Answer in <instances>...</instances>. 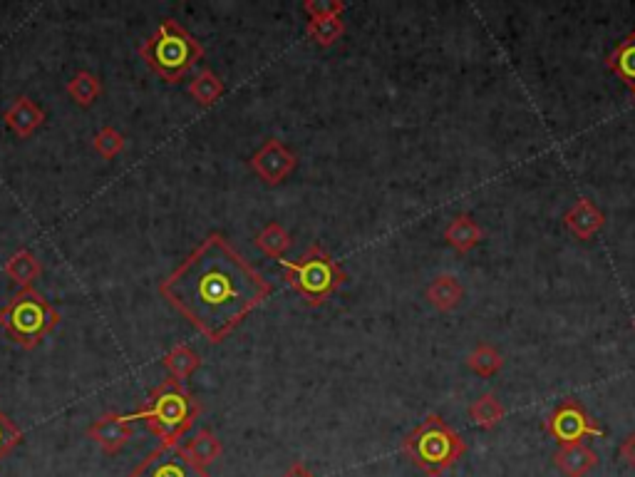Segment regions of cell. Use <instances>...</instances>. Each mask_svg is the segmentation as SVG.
<instances>
[{
  "instance_id": "cell-1",
  "label": "cell",
  "mask_w": 635,
  "mask_h": 477,
  "mask_svg": "<svg viewBox=\"0 0 635 477\" xmlns=\"http://www.w3.org/2000/svg\"><path fill=\"white\" fill-rule=\"evenodd\" d=\"M271 284L221 232H211L159 284V294L211 343L229 338L271 296Z\"/></svg>"
},
{
  "instance_id": "cell-2",
  "label": "cell",
  "mask_w": 635,
  "mask_h": 477,
  "mask_svg": "<svg viewBox=\"0 0 635 477\" xmlns=\"http://www.w3.org/2000/svg\"><path fill=\"white\" fill-rule=\"evenodd\" d=\"M201 413V405L177 378L167 376L157 388L149 391L147 400L139 405L129 420L147 423V428L162 440L164 445H179L184 435L189 433L191 425L196 423Z\"/></svg>"
},
{
  "instance_id": "cell-3",
  "label": "cell",
  "mask_w": 635,
  "mask_h": 477,
  "mask_svg": "<svg viewBox=\"0 0 635 477\" xmlns=\"http://www.w3.org/2000/svg\"><path fill=\"white\" fill-rule=\"evenodd\" d=\"M142 63L164 82H182L204 58V45L174 18H164L152 35L139 45Z\"/></svg>"
},
{
  "instance_id": "cell-4",
  "label": "cell",
  "mask_w": 635,
  "mask_h": 477,
  "mask_svg": "<svg viewBox=\"0 0 635 477\" xmlns=\"http://www.w3.org/2000/svg\"><path fill=\"white\" fill-rule=\"evenodd\" d=\"M405 458L430 477L445 475L467 453V443L454 428H449L442 415L430 413L415 430L402 438Z\"/></svg>"
},
{
  "instance_id": "cell-5",
  "label": "cell",
  "mask_w": 635,
  "mask_h": 477,
  "mask_svg": "<svg viewBox=\"0 0 635 477\" xmlns=\"http://www.w3.org/2000/svg\"><path fill=\"white\" fill-rule=\"evenodd\" d=\"M278 264H281L283 274H286V284L311 309L323 306L348 281V274L343 271V266L320 244L308 246L298 259H281Z\"/></svg>"
},
{
  "instance_id": "cell-6",
  "label": "cell",
  "mask_w": 635,
  "mask_h": 477,
  "mask_svg": "<svg viewBox=\"0 0 635 477\" xmlns=\"http://www.w3.org/2000/svg\"><path fill=\"white\" fill-rule=\"evenodd\" d=\"M60 321H63L60 311L33 286L20 289L0 309V328L15 346L25 348V351L38 348L60 326Z\"/></svg>"
},
{
  "instance_id": "cell-7",
  "label": "cell",
  "mask_w": 635,
  "mask_h": 477,
  "mask_svg": "<svg viewBox=\"0 0 635 477\" xmlns=\"http://www.w3.org/2000/svg\"><path fill=\"white\" fill-rule=\"evenodd\" d=\"M546 433L559 445H576L583 438H601V435H606L601 425L593 423L581 400L576 398H564L556 405L554 413L546 418Z\"/></svg>"
},
{
  "instance_id": "cell-8",
  "label": "cell",
  "mask_w": 635,
  "mask_h": 477,
  "mask_svg": "<svg viewBox=\"0 0 635 477\" xmlns=\"http://www.w3.org/2000/svg\"><path fill=\"white\" fill-rule=\"evenodd\" d=\"M127 477H211L209 468L189 458L184 445H159Z\"/></svg>"
},
{
  "instance_id": "cell-9",
  "label": "cell",
  "mask_w": 635,
  "mask_h": 477,
  "mask_svg": "<svg viewBox=\"0 0 635 477\" xmlns=\"http://www.w3.org/2000/svg\"><path fill=\"white\" fill-rule=\"evenodd\" d=\"M249 167L254 169V174L263 184L278 187V184L286 182L298 169V155L291 147L283 145L281 140L271 137V140L263 142L254 155H251Z\"/></svg>"
},
{
  "instance_id": "cell-10",
  "label": "cell",
  "mask_w": 635,
  "mask_h": 477,
  "mask_svg": "<svg viewBox=\"0 0 635 477\" xmlns=\"http://www.w3.org/2000/svg\"><path fill=\"white\" fill-rule=\"evenodd\" d=\"M134 435L129 413H107L87 428V438L95 440L107 455H117Z\"/></svg>"
},
{
  "instance_id": "cell-11",
  "label": "cell",
  "mask_w": 635,
  "mask_h": 477,
  "mask_svg": "<svg viewBox=\"0 0 635 477\" xmlns=\"http://www.w3.org/2000/svg\"><path fill=\"white\" fill-rule=\"evenodd\" d=\"M3 122L15 137H20V140H28L30 135H35V132H38L40 127L45 125V112H43V107L38 105V102L30 100V97H25V95H20V97H15L13 102H10V107H5Z\"/></svg>"
},
{
  "instance_id": "cell-12",
  "label": "cell",
  "mask_w": 635,
  "mask_h": 477,
  "mask_svg": "<svg viewBox=\"0 0 635 477\" xmlns=\"http://www.w3.org/2000/svg\"><path fill=\"white\" fill-rule=\"evenodd\" d=\"M564 224L573 237L588 241L601 232L603 224H606V217H603V212L591 202V199L583 197L564 214Z\"/></svg>"
},
{
  "instance_id": "cell-13",
  "label": "cell",
  "mask_w": 635,
  "mask_h": 477,
  "mask_svg": "<svg viewBox=\"0 0 635 477\" xmlns=\"http://www.w3.org/2000/svg\"><path fill=\"white\" fill-rule=\"evenodd\" d=\"M554 465L566 477H583L598 468V455L588 445H559L554 453Z\"/></svg>"
},
{
  "instance_id": "cell-14",
  "label": "cell",
  "mask_w": 635,
  "mask_h": 477,
  "mask_svg": "<svg viewBox=\"0 0 635 477\" xmlns=\"http://www.w3.org/2000/svg\"><path fill=\"white\" fill-rule=\"evenodd\" d=\"M43 274V264L35 256V251L30 249H18L15 254H10V259L5 261V276L13 281L18 289H30L33 281L40 279Z\"/></svg>"
},
{
  "instance_id": "cell-15",
  "label": "cell",
  "mask_w": 635,
  "mask_h": 477,
  "mask_svg": "<svg viewBox=\"0 0 635 477\" xmlns=\"http://www.w3.org/2000/svg\"><path fill=\"white\" fill-rule=\"evenodd\" d=\"M482 237H484L482 227H479L469 214H459V217H454L445 229L447 244L452 246L454 251H459V254H469V251L482 241Z\"/></svg>"
},
{
  "instance_id": "cell-16",
  "label": "cell",
  "mask_w": 635,
  "mask_h": 477,
  "mask_svg": "<svg viewBox=\"0 0 635 477\" xmlns=\"http://www.w3.org/2000/svg\"><path fill=\"white\" fill-rule=\"evenodd\" d=\"M425 296L437 311L447 314V311L457 309L459 301H462V296H464V289H462V284L454 279V276L442 274V276H437V279H432V284L427 286Z\"/></svg>"
},
{
  "instance_id": "cell-17",
  "label": "cell",
  "mask_w": 635,
  "mask_h": 477,
  "mask_svg": "<svg viewBox=\"0 0 635 477\" xmlns=\"http://www.w3.org/2000/svg\"><path fill=\"white\" fill-rule=\"evenodd\" d=\"M184 450H187L189 458L194 460V463H199L201 468H209L211 463H216V460L221 458V450L224 448H221V440L216 438L214 430L201 428L187 440Z\"/></svg>"
},
{
  "instance_id": "cell-18",
  "label": "cell",
  "mask_w": 635,
  "mask_h": 477,
  "mask_svg": "<svg viewBox=\"0 0 635 477\" xmlns=\"http://www.w3.org/2000/svg\"><path fill=\"white\" fill-rule=\"evenodd\" d=\"M162 366L167 368L169 376L177 378V381L182 383L199 371L201 356L194 351V348L187 346V343H179V346H174L172 351L162 358Z\"/></svg>"
},
{
  "instance_id": "cell-19",
  "label": "cell",
  "mask_w": 635,
  "mask_h": 477,
  "mask_svg": "<svg viewBox=\"0 0 635 477\" xmlns=\"http://www.w3.org/2000/svg\"><path fill=\"white\" fill-rule=\"evenodd\" d=\"M67 95L77 107H92L102 95V80L90 70H77L67 82Z\"/></svg>"
},
{
  "instance_id": "cell-20",
  "label": "cell",
  "mask_w": 635,
  "mask_h": 477,
  "mask_svg": "<svg viewBox=\"0 0 635 477\" xmlns=\"http://www.w3.org/2000/svg\"><path fill=\"white\" fill-rule=\"evenodd\" d=\"M469 418H472V423L477 425V428L492 430L507 418V408H504L502 400L494 398L492 393H484L482 398H477L469 405Z\"/></svg>"
},
{
  "instance_id": "cell-21",
  "label": "cell",
  "mask_w": 635,
  "mask_h": 477,
  "mask_svg": "<svg viewBox=\"0 0 635 477\" xmlns=\"http://www.w3.org/2000/svg\"><path fill=\"white\" fill-rule=\"evenodd\" d=\"M226 87L224 80L214 73V70L204 68L201 73H196V78L189 82V95L199 102L201 107H211L224 97Z\"/></svg>"
},
{
  "instance_id": "cell-22",
  "label": "cell",
  "mask_w": 635,
  "mask_h": 477,
  "mask_svg": "<svg viewBox=\"0 0 635 477\" xmlns=\"http://www.w3.org/2000/svg\"><path fill=\"white\" fill-rule=\"evenodd\" d=\"M254 241L261 254H266L268 259H276V261H281L283 256H286V251L291 249V234H288L286 227L278 222L266 224V227L256 234Z\"/></svg>"
},
{
  "instance_id": "cell-23",
  "label": "cell",
  "mask_w": 635,
  "mask_h": 477,
  "mask_svg": "<svg viewBox=\"0 0 635 477\" xmlns=\"http://www.w3.org/2000/svg\"><path fill=\"white\" fill-rule=\"evenodd\" d=\"M608 68L635 92V30L608 58Z\"/></svg>"
},
{
  "instance_id": "cell-24",
  "label": "cell",
  "mask_w": 635,
  "mask_h": 477,
  "mask_svg": "<svg viewBox=\"0 0 635 477\" xmlns=\"http://www.w3.org/2000/svg\"><path fill=\"white\" fill-rule=\"evenodd\" d=\"M467 366L469 371H474L477 376L492 378L504 368V356L497 351V348L489 346V343H479V346L469 353Z\"/></svg>"
},
{
  "instance_id": "cell-25",
  "label": "cell",
  "mask_w": 635,
  "mask_h": 477,
  "mask_svg": "<svg viewBox=\"0 0 635 477\" xmlns=\"http://www.w3.org/2000/svg\"><path fill=\"white\" fill-rule=\"evenodd\" d=\"M345 33L343 18H330V20H308L306 35L320 48H333Z\"/></svg>"
},
{
  "instance_id": "cell-26",
  "label": "cell",
  "mask_w": 635,
  "mask_h": 477,
  "mask_svg": "<svg viewBox=\"0 0 635 477\" xmlns=\"http://www.w3.org/2000/svg\"><path fill=\"white\" fill-rule=\"evenodd\" d=\"M125 147H127V137L112 125L102 127V130L92 137V150H95L102 159L120 157L122 152H125Z\"/></svg>"
},
{
  "instance_id": "cell-27",
  "label": "cell",
  "mask_w": 635,
  "mask_h": 477,
  "mask_svg": "<svg viewBox=\"0 0 635 477\" xmlns=\"http://www.w3.org/2000/svg\"><path fill=\"white\" fill-rule=\"evenodd\" d=\"M23 443V430L15 425V420L8 413L0 410V463Z\"/></svg>"
},
{
  "instance_id": "cell-28",
  "label": "cell",
  "mask_w": 635,
  "mask_h": 477,
  "mask_svg": "<svg viewBox=\"0 0 635 477\" xmlns=\"http://www.w3.org/2000/svg\"><path fill=\"white\" fill-rule=\"evenodd\" d=\"M345 10L343 0H306L303 3V13L311 20H330L340 18Z\"/></svg>"
},
{
  "instance_id": "cell-29",
  "label": "cell",
  "mask_w": 635,
  "mask_h": 477,
  "mask_svg": "<svg viewBox=\"0 0 635 477\" xmlns=\"http://www.w3.org/2000/svg\"><path fill=\"white\" fill-rule=\"evenodd\" d=\"M618 453H621L623 463H626L628 468H633V470H635V430H633L631 435H628L626 440H623V443H621V450H618Z\"/></svg>"
},
{
  "instance_id": "cell-30",
  "label": "cell",
  "mask_w": 635,
  "mask_h": 477,
  "mask_svg": "<svg viewBox=\"0 0 635 477\" xmlns=\"http://www.w3.org/2000/svg\"><path fill=\"white\" fill-rule=\"evenodd\" d=\"M281 477H316V475H313L311 470H308L303 463H293L291 468H288L286 473H283Z\"/></svg>"
},
{
  "instance_id": "cell-31",
  "label": "cell",
  "mask_w": 635,
  "mask_h": 477,
  "mask_svg": "<svg viewBox=\"0 0 635 477\" xmlns=\"http://www.w3.org/2000/svg\"><path fill=\"white\" fill-rule=\"evenodd\" d=\"M633 328H635V321H633Z\"/></svg>"
},
{
  "instance_id": "cell-32",
  "label": "cell",
  "mask_w": 635,
  "mask_h": 477,
  "mask_svg": "<svg viewBox=\"0 0 635 477\" xmlns=\"http://www.w3.org/2000/svg\"><path fill=\"white\" fill-rule=\"evenodd\" d=\"M633 95H635V92H633Z\"/></svg>"
}]
</instances>
